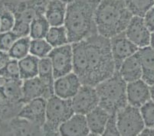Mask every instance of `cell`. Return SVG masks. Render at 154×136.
<instances>
[{"instance_id":"obj_30","label":"cell","mask_w":154,"mask_h":136,"mask_svg":"<svg viewBox=\"0 0 154 136\" xmlns=\"http://www.w3.org/2000/svg\"><path fill=\"white\" fill-rule=\"evenodd\" d=\"M15 22L14 14L0 0V32L12 31Z\"/></svg>"},{"instance_id":"obj_7","label":"cell","mask_w":154,"mask_h":136,"mask_svg":"<svg viewBox=\"0 0 154 136\" xmlns=\"http://www.w3.org/2000/svg\"><path fill=\"white\" fill-rule=\"evenodd\" d=\"M14 14L15 20L31 23L36 16L45 15L50 0H2Z\"/></svg>"},{"instance_id":"obj_31","label":"cell","mask_w":154,"mask_h":136,"mask_svg":"<svg viewBox=\"0 0 154 136\" xmlns=\"http://www.w3.org/2000/svg\"><path fill=\"white\" fill-rule=\"evenodd\" d=\"M0 76L9 79H21L20 74H19V61L10 58L5 67L0 71Z\"/></svg>"},{"instance_id":"obj_3","label":"cell","mask_w":154,"mask_h":136,"mask_svg":"<svg viewBox=\"0 0 154 136\" xmlns=\"http://www.w3.org/2000/svg\"><path fill=\"white\" fill-rule=\"evenodd\" d=\"M133 16L125 0H100L95 12L97 33L111 38L125 32Z\"/></svg>"},{"instance_id":"obj_20","label":"cell","mask_w":154,"mask_h":136,"mask_svg":"<svg viewBox=\"0 0 154 136\" xmlns=\"http://www.w3.org/2000/svg\"><path fill=\"white\" fill-rule=\"evenodd\" d=\"M117 72L127 83L142 79V67L137 54L126 59L120 66Z\"/></svg>"},{"instance_id":"obj_4","label":"cell","mask_w":154,"mask_h":136,"mask_svg":"<svg viewBox=\"0 0 154 136\" xmlns=\"http://www.w3.org/2000/svg\"><path fill=\"white\" fill-rule=\"evenodd\" d=\"M127 83L117 71L99 83L95 88L99 98V106L110 114L117 113L127 103Z\"/></svg>"},{"instance_id":"obj_14","label":"cell","mask_w":154,"mask_h":136,"mask_svg":"<svg viewBox=\"0 0 154 136\" xmlns=\"http://www.w3.org/2000/svg\"><path fill=\"white\" fill-rule=\"evenodd\" d=\"M22 101L26 103L37 98L48 99L54 95V89L47 86L38 77L22 80Z\"/></svg>"},{"instance_id":"obj_27","label":"cell","mask_w":154,"mask_h":136,"mask_svg":"<svg viewBox=\"0 0 154 136\" xmlns=\"http://www.w3.org/2000/svg\"><path fill=\"white\" fill-rule=\"evenodd\" d=\"M38 77L47 86L54 89V83L55 78H54V71H53L51 60L48 57L39 59Z\"/></svg>"},{"instance_id":"obj_23","label":"cell","mask_w":154,"mask_h":136,"mask_svg":"<svg viewBox=\"0 0 154 136\" xmlns=\"http://www.w3.org/2000/svg\"><path fill=\"white\" fill-rule=\"evenodd\" d=\"M39 58L29 54L19 61V74L22 80L38 77Z\"/></svg>"},{"instance_id":"obj_24","label":"cell","mask_w":154,"mask_h":136,"mask_svg":"<svg viewBox=\"0 0 154 136\" xmlns=\"http://www.w3.org/2000/svg\"><path fill=\"white\" fill-rule=\"evenodd\" d=\"M45 38L53 48L70 44L68 33L64 25L51 26Z\"/></svg>"},{"instance_id":"obj_29","label":"cell","mask_w":154,"mask_h":136,"mask_svg":"<svg viewBox=\"0 0 154 136\" xmlns=\"http://www.w3.org/2000/svg\"><path fill=\"white\" fill-rule=\"evenodd\" d=\"M53 47L45 38L32 39L30 45V54L39 59L47 57Z\"/></svg>"},{"instance_id":"obj_2","label":"cell","mask_w":154,"mask_h":136,"mask_svg":"<svg viewBox=\"0 0 154 136\" xmlns=\"http://www.w3.org/2000/svg\"><path fill=\"white\" fill-rule=\"evenodd\" d=\"M100 0H74L67 4L64 26L70 44L97 35L95 12Z\"/></svg>"},{"instance_id":"obj_32","label":"cell","mask_w":154,"mask_h":136,"mask_svg":"<svg viewBox=\"0 0 154 136\" xmlns=\"http://www.w3.org/2000/svg\"><path fill=\"white\" fill-rule=\"evenodd\" d=\"M141 116L145 126L154 128V102L149 100L140 108Z\"/></svg>"},{"instance_id":"obj_39","label":"cell","mask_w":154,"mask_h":136,"mask_svg":"<svg viewBox=\"0 0 154 136\" xmlns=\"http://www.w3.org/2000/svg\"><path fill=\"white\" fill-rule=\"evenodd\" d=\"M150 97L151 100L154 102V83L150 86Z\"/></svg>"},{"instance_id":"obj_18","label":"cell","mask_w":154,"mask_h":136,"mask_svg":"<svg viewBox=\"0 0 154 136\" xmlns=\"http://www.w3.org/2000/svg\"><path fill=\"white\" fill-rule=\"evenodd\" d=\"M89 133L86 116L79 113H74L59 128V135L87 136Z\"/></svg>"},{"instance_id":"obj_33","label":"cell","mask_w":154,"mask_h":136,"mask_svg":"<svg viewBox=\"0 0 154 136\" xmlns=\"http://www.w3.org/2000/svg\"><path fill=\"white\" fill-rule=\"evenodd\" d=\"M18 38L12 31L0 32V50L8 52Z\"/></svg>"},{"instance_id":"obj_8","label":"cell","mask_w":154,"mask_h":136,"mask_svg":"<svg viewBox=\"0 0 154 136\" xmlns=\"http://www.w3.org/2000/svg\"><path fill=\"white\" fill-rule=\"evenodd\" d=\"M118 130L122 136H137L145 127L140 108L127 104L117 113Z\"/></svg>"},{"instance_id":"obj_35","label":"cell","mask_w":154,"mask_h":136,"mask_svg":"<svg viewBox=\"0 0 154 136\" xmlns=\"http://www.w3.org/2000/svg\"><path fill=\"white\" fill-rule=\"evenodd\" d=\"M12 31L19 38L27 37V36H29V32H30V23L23 22V21L15 20V25Z\"/></svg>"},{"instance_id":"obj_17","label":"cell","mask_w":154,"mask_h":136,"mask_svg":"<svg viewBox=\"0 0 154 136\" xmlns=\"http://www.w3.org/2000/svg\"><path fill=\"white\" fill-rule=\"evenodd\" d=\"M127 103L131 106L140 108L150 100V86L143 79L127 84Z\"/></svg>"},{"instance_id":"obj_9","label":"cell","mask_w":154,"mask_h":136,"mask_svg":"<svg viewBox=\"0 0 154 136\" xmlns=\"http://www.w3.org/2000/svg\"><path fill=\"white\" fill-rule=\"evenodd\" d=\"M0 135H44L43 128L17 116L0 123Z\"/></svg>"},{"instance_id":"obj_11","label":"cell","mask_w":154,"mask_h":136,"mask_svg":"<svg viewBox=\"0 0 154 136\" xmlns=\"http://www.w3.org/2000/svg\"><path fill=\"white\" fill-rule=\"evenodd\" d=\"M48 57L51 60L55 79L73 71V49L71 44L54 47Z\"/></svg>"},{"instance_id":"obj_40","label":"cell","mask_w":154,"mask_h":136,"mask_svg":"<svg viewBox=\"0 0 154 136\" xmlns=\"http://www.w3.org/2000/svg\"><path fill=\"white\" fill-rule=\"evenodd\" d=\"M149 46L153 49L154 50V32L151 34V38H150V44H149Z\"/></svg>"},{"instance_id":"obj_13","label":"cell","mask_w":154,"mask_h":136,"mask_svg":"<svg viewBox=\"0 0 154 136\" xmlns=\"http://www.w3.org/2000/svg\"><path fill=\"white\" fill-rule=\"evenodd\" d=\"M124 32L139 49L149 46L152 33L146 25L143 17L134 15Z\"/></svg>"},{"instance_id":"obj_5","label":"cell","mask_w":154,"mask_h":136,"mask_svg":"<svg viewBox=\"0 0 154 136\" xmlns=\"http://www.w3.org/2000/svg\"><path fill=\"white\" fill-rule=\"evenodd\" d=\"M22 80L0 76V123L17 116L25 105L22 101Z\"/></svg>"},{"instance_id":"obj_16","label":"cell","mask_w":154,"mask_h":136,"mask_svg":"<svg viewBox=\"0 0 154 136\" xmlns=\"http://www.w3.org/2000/svg\"><path fill=\"white\" fill-rule=\"evenodd\" d=\"M82 85L79 77L72 71L56 78L54 83V93L62 99H71Z\"/></svg>"},{"instance_id":"obj_6","label":"cell","mask_w":154,"mask_h":136,"mask_svg":"<svg viewBox=\"0 0 154 136\" xmlns=\"http://www.w3.org/2000/svg\"><path fill=\"white\" fill-rule=\"evenodd\" d=\"M75 113L71 99L53 95L47 99L46 119L43 126L44 135H59L60 126Z\"/></svg>"},{"instance_id":"obj_21","label":"cell","mask_w":154,"mask_h":136,"mask_svg":"<svg viewBox=\"0 0 154 136\" xmlns=\"http://www.w3.org/2000/svg\"><path fill=\"white\" fill-rule=\"evenodd\" d=\"M137 55L142 67V79L149 86L154 83V50L150 46L140 48Z\"/></svg>"},{"instance_id":"obj_36","label":"cell","mask_w":154,"mask_h":136,"mask_svg":"<svg viewBox=\"0 0 154 136\" xmlns=\"http://www.w3.org/2000/svg\"><path fill=\"white\" fill-rule=\"evenodd\" d=\"M144 22L151 33L154 32V6L148 11L143 16Z\"/></svg>"},{"instance_id":"obj_22","label":"cell","mask_w":154,"mask_h":136,"mask_svg":"<svg viewBox=\"0 0 154 136\" xmlns=\"http://www.w3.org/2000/svg\"><path fill=\"white\" fill-rule=\"evenodd\" d=\"M67 4L61 0H50L46 7L45 16L51 26L64 25Z\"/></svg>"},{"instance_id":"obj_25","label":"cell","mask_w":154,"mask_h":136,"mask_svg":"<svg viewBox=\"0 0 154 136\" xmlns=\"http://www.w3.org/2000/svg\"><path fill=\"white\" fill-rule=\"evenodd\" d=\"M51 25L45 15H38L30 23L29 37L32 39L45 38Z\"/></svg>"},{"instance_id":"obj_15","label":"cell","mask_w":154,"mask_h":136,"mask_svg":"<svg viewBox=\"0 0 154 136\" xmlns=\"http://www.w3.org/2000/svg\"><path fill=\"white\" fill-rule=\"evenodd\" d=\"M47 99L37 98L24 105L18 116L43 128L46 119Z\"/></svg>"},{"instance_id":"obj_34","label":"cell","mask_w":154,"mask_h":136,"mask_svg":"<svg viewBox=\"0 0 154 136\" xmlns=\"http://www.w3.org/2000/svg\"><path fill=\"white\" fill-rule=\"evenodd\" d=\"M103 135L106 136H119L120 135L117 125V113H112L109 116L107 122L105 126Z\"/></svg>"},{"instance_id":"obj_28","label":"cell","mask_w":154,"mask_h":136,"mask_svg":"<svg viewBox=\"0 0 154 136\" xmlns=\"http://www.w3.org/2000/svg\"><path fill=\"white\" fill-rule=\"evenodd\" d=\"M125 3L133 15L143 17L154 6V0H125Z\"/></svg>"},{"instance_id":"obj_19","label":"cell","mask_w":154,"mask_h":136,"mask_svg":"<svg viewBox=\"0 0 154 136\" xmlns=\"http://www.w3.org/2000/svg\"><path fill=\"white\" fill-rule=\"evenodd\" d=\"M110 115L108 112L100 106H97L88 113L86 119L90 131L89 135H103Z\"/></svg>"},{"instance_id":"obj_26","label":"cell","mask_w":154,"mask_h":136,"mask_svg":"<svg viewBox=\"0 0 154 136\" xmlns=\"http://www.w3.org/2000/svg\"><path fill=\"white\" fill-rule=\"evenodd\" d=\"M31 41L32 38L29 36L18 38L8 51L10 58L19 61L30 54Z\"/></svg>"},{"instance_id":"obj_12","label":"cell","mask_w":154,"mask_h":136,"mask_svg":"<svg viewBox=\"0 0 154 136\" xmlns=\"http://www.w3.org/2000/svg\"><path fill=\"white\" fill-rule=\"evenodd\" d=\"M110 41L112 55L117 71L126 59L137 54L139 48L130 41L124 32L110 38Z\"/></svg>"},{"instance_id":"obj_38","label":"cell","mask_w":154,"mask_h":136,"mask_svg":"<svg viewBox=\"0 0 154 136\" xmlns=\"http://www.w3.org/2000/svg\"><path fill=\"white\" fill-rule=\"evenodd\" d=\"M139 135L140 136H154V128L145 126Z\"/></svg>"},{"instance_id":"obj_37","label":"cell","mask_w":154,"mask_h":136,"mask_svg":"<svg viewBox=\"0 0 154 136\" xmlns=\"http://www.w3.org/2000/svg\"><path fill=\"white\" fill-rule=\"evenodd\" d=\"M9 60H10V57H9L8 52L0 50V71L5 67V64L8 63Z\"/></svg>"},{"instance_id":"obj_1","label":"cell","mask_w":154,"mask_h":136,"mask_svg":"<svg viewBox=\"0 0 154 136\" xmlns=\"http://www.w3.org/2000/svg\"><path fill=\"white\" fill-rule=\"evenodd\" d=\"M71 45L73 72L82 84L96 86L117 71L109 38L97 34Z\"/></svg>"},{"instance_id":"obj_10","label":"cell","mask_w":154,"mask_h":136,"mask_svg":"<svg viewBox=\"0 0 154 136\" xmlns=\"http://www.w3.org/2000/svg\"><path fill=\"white\" fill-rule=\"evenodd\" d=\"M71 100L74 112L85 116L99 106L96 88L87 84H82Z\"/></svg>"},{"instance_id":"obj_41","label":"cell","mask_w":154,"mask_h":136,"mask_svg":"<svg viewBox=\"0 0 154 136\" xmlns=\"http://www.w3.org/2000/svg\"><path fill=\"white\" fill-rule=\"evenodd\" d=\"M61 1H63V2H65L66 4H68L70 3V2H72V1H74V0H61Z\"/></svg>"}]
</instances>
